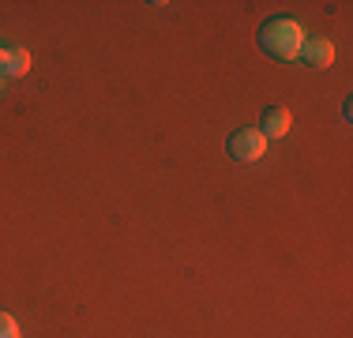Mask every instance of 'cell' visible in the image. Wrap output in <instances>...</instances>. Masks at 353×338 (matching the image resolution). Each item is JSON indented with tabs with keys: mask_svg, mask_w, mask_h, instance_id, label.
<instances>
[{
	"mask_svg": "<svg viewBox=\"0 0 353 338\" xmlns=\"http://www.w3.org/2000/svg\"><path fill=\"white\" fill-rule=\"evenodd\" d=\"M263 49L279 61H297L305 49V27L297 19H271L263 27Z\"/></svg>",
	"mask_w": 353,
	"mask_h": 338,
	"instance_id": "1",
	"label": "cell"
},
{
	"mask_svg": "<svg viewBox=\"0 0 353 338\" xmlns=\"http://www.w3.org/2000/svg\"><path fill=\"white\" fill-rule=\"evenodd\" d=\"M267 150V139L259 128H241L230 135V155L237 158V162H259Z\"/></svg>",
	"mask_w": 353,
	"mask_h": 338,
	"instance_id": "2",
	"label": "cell"
},
{
	"mask_svg": "<svg viewBox=\"0 0 353 338\" xmlns=\"http://www.w3.org/2000/svg\"><path fill=\"white\" fill-rule=\"evenodd\" d=\"M0 338H23V335H19V324H15L12 312H0Z\"/></svg>",
	"mask_w": 353,
	"mask_h": 338,
	"instance_id": "6",
	"label": "cell"
},
{
	"mask_svg": "<svg viewBox=\"0 0 353 338\" xmlns=\"http://www.w3.org/2000/svg\"><path fill=\"white\" fill-rule=\"evenodd\" d=\"M30 64H34V57H30V49H23V46L4 49V53H0V72H4L8 79H19V75H27Z\"/></svg>",
	"mask_w": 353,
	"mask_h": 338,
	"instance_id": "3",
	"label": "cell"
},
{
	"mask_svg": "<svg viewBox=\"0 0 353 338\" xmlns=\"http://www.w3.org/2000/svg\"><path fill=\"white\" fill-rule=\"evenodd\" d=\"M0 53H4V46H0Z\"/></svg>",
	"mask_w": 353,
	"mask_h": 338,
	"instance_id": "7",
	"label": "cell"
},
{
	"mask_svg": "<svg viewBox=\"0 0 353 338\" xmlns=\"http://www.w3.org/2000/svg\"><path fill=\"white\" fill-rule=\"evenodd\" d=\"M293 128V113L290 109H282V106H274V109H267L263 113V139H282L285 132Z\"/></svg>",
	"mask_w": 353,
	"mask_h": 338,
	"instance_id": "5",
	"label": "cell"
},
{
	"mask_svg": "<svg viewBox=\"0 0 353 338\" xmlns=\"http://www.w3.org/2000/svg\"><path fill=\"white\" fill-rule=\"evenodd\" d=\"M312 68H331L334 64V41L331 38H305V49H301Z\"/></svg>",
	"mask_w": 353,
	"mask_h": 338,
	"instance_id": "4",
	"label": "cell"
}]
</instances>
